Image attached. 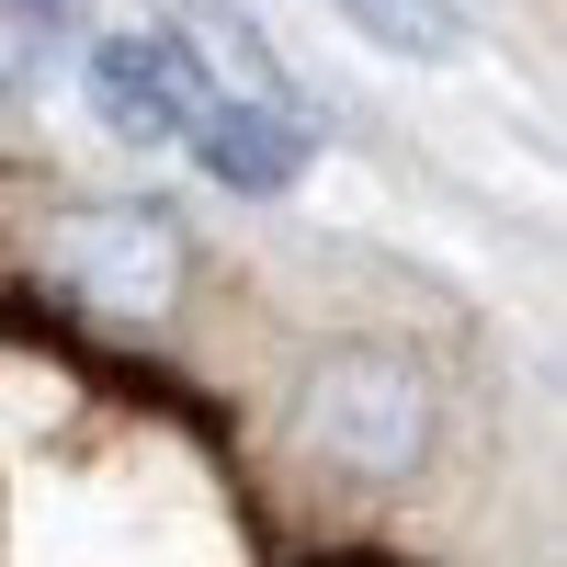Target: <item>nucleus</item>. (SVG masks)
Listing matches in <instances>:
<instances>
[{
    "label": "nucleus",
    "mask_w": 567,
    "mask_h": 567,
    "mask_svg": "<svg viewBox=\"0 0 567 567\" xmlns=\"http://www.w3.org/2000/svg\"><path fill=\"white\" fill-rule=\"evenodd\" d=\"M296 443L318 465H341V477L386 488V477H420V454H432V374L409 352H329L307 363L296 386Z\"/></svg>",
    "instance_id": "nucleus-1"
},
{
    "label": "nucleus",
    "mask_w": 567,
    "mask_h": 567,
    "mask_svg": "<svg viewBox=\"0 0 567 567\" xmlns=\"http://www.w3.org/2000/svg\"><path fill=\"white\" fill-rule=\"evenodd\" d=\"M182 261H194V239H182V216H159V205H69L45 227V272H58L80 307H103V318H171Z\"/></svg>",
    "instance_id": "nucleus-2"
},
{
    "label": "nucleus",
    "mask_w": 567,
    "mask_h": 567,
    "mask_svg": "<svg viewBox=\"0 0 567 567\" xmlns=\"http://www.w3.org/2000/svg\"><path fill=\"white\" fill-rule=\"evenodd\" d=\"M205 103H216V80H205V58H194V34L125 23V34L91 45V114H103L125 148H182Z\"/></svg>",
    "instance_id": "nucleus-3"
},
{
    "label": "nucleus",
    "mask_w": 567,
    "mask_h": 567,
    "mask_svg": "<svg viewBox=\"0 0 567 567\" xmlns=\"http://www.w3.org/2000/svg\"><path fill=\"white\" fill-rule=\"evenodd\" d=\"M182 148H194L227 194H284V182L307 171V114H284L272 91H216Z\"/></svg>",
    "instance_id": "nucleus-4"
},
{
    "label": "nucleus",
    "mask_w": 567,
    "mask_h": 567,
    "mask_svg": "<svg viewBox=\"0 0 567 567\" xmlns=\"http://www.w3.org/2000/svg\"><path fill=\"white\" fill-rule=\"evenodd\" d=\"M329 12H352L374 45H398V58H454V45H465L454 0H329Z\"/></svg>",
    "instance_id": "nucleus-5"
},
{
    "label": "nucleus",
    "mask_w": 567,
    "mask_h": 567,
    "mask_svg": "<svg viewBox=\"0 0 567 567\" xmlns=\"http://www.w3.org/2000/svg\"><path fill=\"white\" fill-rule=\"evenodd\" d=\"M80 0H0V23H23V34H69Z\"/></svg>",
    "instance_id": "nucleus-6"
}]
</instances>
